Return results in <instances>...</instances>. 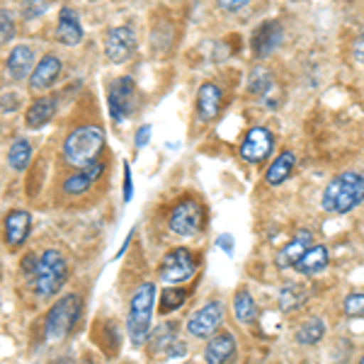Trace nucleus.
<instances>
[{
  "label": "nucleus",
  "mask_w": 364,
  "mask_h": 364,
  "mask_svg": "<svg viewBox=\"0 0 364 364\" xmlns=\"http://www.w3.org/2000/svg\"><path fill=\"white\" fill-rule=\"evenodd\" d=\"M364 202V175L362 173H340L323 190L321 207L328 214H348Z\"/></svg>",
  "instance_id": "nucleus-1"
},
{
  "label": "nucleus",
  "mask_w": 364,
  "mask_h": 364,
  "mask_svg": "<svg viewBox=\"0 0 364 364\" xmlns=\"http://www.w3.org/2000/svg\"><path fill=\"white\" fill-rule=\"evenodd\" d=\"M105 146V132L97 124H85L78 127L68 134V139L63 141V158L68 166L83 170L97 161V156L102 154Z\"/></svg>",
  "instance_id": "nucleus-2"
},
{
  "label": "nucleus",
  "mask_w": 364,
  "mask_h": 364,
  "mask_svg": "<svg viewBox=\"0 0 364 364\" xmlns=\"http://www.w3.org/2000/svg\"><path fill=\"white\" fill-rule=\"evenodd\" d=\"M154 304H156L154 282H141L136 287V291L132 294V301H129V321H127V333L134 348H141V345L149 340L151 318H154Z\"/></svg>",
  "instance_id": "nucleus-3"
},
{
  "label": "nucleus",
  "mask_w": 364,
  "mask_h": 364,
  "mask_svg": "<svg viewBox=\"0 0 364 364\" xmlns=\"http://www.w3.org/2000/svg\"><path fill=\"white\" fill-rule=\"evenodd\" d=\"M32 289L39 299H51L61 291L68 279V262L58 250H44L32 272Z\"/></svg>",
  "instance_id": "nucleus-4"
},
{
  "label": "nucleus",
  "mask_w": 364,
  "mask_h": 364,
  "mask_svg": "<svg viewBox=\"0 0 364 364\" xmlns=\"http://www.w3.org/2000/svg\"><path fill=\"white\" fill-rule=\"evenodd\" d=\"M80 299L75 294H68L51 306V311L46 314L44 323V333L46 340H63L70 331L75 328V323L80 318Z\"/></svg>",
  "instance_id": "nucleus-5"
},
{
  "label": "nucleus",
  "mask_w": 364,
  "mask_h": 364,
  "mask_svg": "<svg viewBox=\"0 0 364 364\" xmlns=\"http://www.w3.org/2000/svg\"><path fill=\"white\" fill-rule=\"evenodd\" d=\"M204 226V209L195 199H182L168 216V228L180 238H192Z\"/></svg>",
  "instance_id": "nucleus-6"
},
{
  "label": "nucleus",
  "mask_w": 364,
  "mask_h": 364,
  "mask_svg": "<svg viewBox=\"0 0 364 364\" xmlns=\"http://www.w3.org/2000/svg\"><path fill=\"white\" fill-rule=\"evenodd\" d=\"M158 272H161V279L166 282V284H170V287L185 284L187 279L195 277L197 260L187 248H175V250H170L166 255V260H163V265H161Z\"/></svg>",
  "instance_id": "nucleus-7"
},
{
  "label": "nucleus",
  "mask_w": 364,
  "mask_h": 364,
  "mask_svg": "<svg viewBox=\"0 0 364 364\" xmlns=\"http://www.w3.org/2000/svg\"><path fill=\"white\" fill-rule=\"evenodd\" d=\"M134 102H136V87L132 78H117L107 90V105L109 117L119 124L129 114L134 112Z\"/></svg>",
  "instance_id": "nucleus-8"
},
{
  "label": "nucleus",
  "mask_w": 364,
  "mask_h": 364,
  "mask_svg": "<svg viewBox=\"0 0 364 364\" xmlns=\"http://www.w3.org/2000/svg\"><path fill=\"white\" fill-rule=\"evenodd\" d=\"M274 149V136L267 127H252L245 134L243 144H240V158L245 163H262L267 161Z\"/></svg>",
  "instance_id": "nucleus-9"
},
{
  "label": "nucleus",
  "mask_w": 364,
  "mask_h": 364,
  "mask_svg": "<svg viewBox=\"0 0 364 364\" xmlns=\"http://www.w3.org/2000/svg\"><path fill=\"white\" fill-rule=\"evenodd\" d=\"M224 304L221 301H209L202 309L195 311L187 321V331L195 338H211L216 333V328L224 321Z\"/></svg>",
  "instance_id": "nucleus-10"
},
{
  "label": "nucleus",
  "mask_w": 364,
  "mask_h": 364,
  "mask_svg": "<svg viewBox=\"0 0 364 364\" xmlns=\"http://www.w3.org/2000/svg\"><path fill=\"white\" fill-rule=\"evenodd\" d=\"M136 51V34L132 27H112L105 39V54L112 63H124Z\"/></svg>",
  "instance_id": "nucleus-11"
},
{
  "label": "nucleus",
  "mask_w": 364,
  "mask_h": 364,
  "mask_svg": "<svg viewBox=\"0 0 364 364\" xmlns=\"http://www.w3.org/2000/svg\"><path fill=\"white\" fill-rule=\"evenodd\" d=\"M282 39H284V29H282L279 22L269 20L252 34V51H255V56H269L282 44Z\"/></svg>",
  "instance_id": "nucleus-12"
},
{
  "label": "nucleus",
  "mask_w": 364,
  "mask_h": 364,
  "mask_svg": "<svg viewBox=\"0 0 364 364\" xmlns=\"http://www.w3.org/2000/svg\"><path fill=\"white\" fill-rule=\"evenodd\" d=\"M236 357V340L231 333H216L209 338L207 350H204V362L207 364H228Z\"/></svg>",
  "instance_id": "nucleus-13"
},
{
  "label": "nucleus",
  "mask_w": 364,
  "mask_h": 364,
  "mask_svg": "<svg viewBox=\"0 0 364 364\" xmlns=\"http://www.w3.org/2000/svg\"><path fill=\"white\" fill-rule=\"evenodd\" d=\"M37 68V63H34V49L29 44H20L15 46L13 51H10L8 61H5V70L10 73V78L15 80H25L29 78V70Z\"/></svg>",
  "instance_id": "nucleus-14"
},
{
  "label": "nucleus",
  "mask_w": 364,
  "mask_h": 364,
  "mask_svg": "<svg viewBox=\"0 0 364 364\" xmlns=\"http://www.w3.org/2000/svg\"><path fill=\"white\" fill-rule=\"evenodd\" d=\"M61 68H63V63L58 56L54 54L44 56L42 61L37 63V68L32 70V75H29V87H32V90H46L49 85L56 83V78L61 75Z\"/></svg>",
  "instance_id": "nucleus-15"
},
{
  "label": "nucleus",
  "mask_w": 364,
  "mask_h": 364,
  "mask_svg": "<svg viewBox=\"0 0 364 364\" xmlns=\"http://www.w3.org/2000/svg\"><path fill=\"white\" fill-rule=\"evenodd\" d=\"M56 39L66 46H75L83 39V27H80V20L73 8H61V13H58Z\"/></svg>",
  "instance_id": "nucleus-16"
},
{
  "label": "nucleus",
  "mask_w": 364,
  "mask_h": 364,
  "mask_svg": "<svg viewBox=\"0 0 364 364\" xmlns=\"http://www.w3.org/2000/svg\"><path fill=\"white\" fill-rule=\"evenodd\" d=\"M29 228H32V216H29L27 211L15 209L5 216V238H8V243L13 245V248L25 243L29 236Z\"/></svg>",
  "instance_id": "nucleus-17"
},
{
  "label": "nucleus",
  "mask_w": 364,
  "mask_h": 364,
  "mask_svg": "<svg viewBox=\"0 0 364 364\" xmlns=\"http://www.w3.org/2000/svg\"><path fill=\"white\" fill-rule=\"evenodd\" d=\"M309 248H314V233L304 228V231H299L296 236L287 243V248L277 255V265L279 267H294Z\"/></svg>",
  "instance_id": "nucleus-18"
},
{
  "label": "nucleus",
  "mask_w": 364,
  "mask_h": 364,
  "mask_svg": "<svg viewBox=\"0 0 364 364\" xmlns=\"http://www.w3.org/2000/svg\"><path fill=\"white\" fill-rule=\"evenodd\" d=\"M221 109V90L214 83H204L197 92V117L202 122H211Z\"/></svg>",
  "instance_id": "nucleus-19"
},
{
  "label": "nucleus",
  "mask_w": 364,
  "mask_h": 364,
  "mask_svg": "<svg viewBox=\"0 0 364 364\" xmlns=\"http://www.w3.org/2000/svg\"><path fill=\"white\" fill-rule=\"evenodd\" d=\"M102 161H95L92 166H87L83 168L80 173H75V175H70V178L63 182V192L66 195H83V192L90 190V185L95 182L100 175H102Z\"/></svg>",
  "instance_id": "nucleus-20"
},
{
  "label": "nucleus",
  "mask_w": 364,
  "mask_h": 364,
  "mask_svg": "<svg viewBox=\"0 0 364 364\" xmlns=\"http://www.w3.org/2000/svg\"><path fill=\"white\" fill-rule=\"evenodd\" d=\"M56 112V97H37L29 105L27 114H25V127L27 129H42L44 124H49L51 117Z\"/></svg>",
  "instance_id": "nucleus-21"
},
{
  "label": "nucleus",
  "mask_w": 364,
  "mask_h": 364,
  "mask_svg": "<svg viewBox=\"0 0 364 364\" xmlns=\"http://www.w3.org/2000/svg\"><path fill=\"white\" fill-rule=\"evenodd\" d=\"M328 262H331V255H328L326 245H314V248H309L306 252H304L301 260L294 265V269L301 274H306V277H311V274L323 272V269L328 267Z\"/></svg>",
  "instance_id": "nucleus-22"
},
{
  "label": "nucleus",
  "mask_w": 364,
  "mask_h": 364,
  "mask_svg": "<svg viewBox=\"0 0 364 364\" xmlns=\"http://www.w3.org/2000/svg\"><path fill=\"white\" fill-rule=\"evenodd\" d=\"M294 166H296V156L291 154V151H282V154L274 158L272 163H269L265 182H267V185H272V187L282 185V182L289 180V175H291V170H294Z\"/></svg>",
  "instance_id": "nucleus-23"
},
{
  "label": "nucleus",
  "mask_w": 364,
  "mask_h": 364,
  "mask_svg": "<svg viewBox=\"0 0 364 364\" xmlns=\"http://www.w3.org/2000/svg\"><path fill=\"white\" fill-rule=\"evenodd\" d=\"M233 314H236V321L240 326H250L257 316V309H255V301H252L250 291H238L236 299H233Z\"/></svg>",
  "instance_id": "nucleus-24"
},
{
  "label": "nucleus",
  "mask_w": 364,
  "mask_h": 364,
  "mask_svg": "<svg viewBox=\"0 0 364 364\" xmlns=\"http://www.w3.org/2000/svg\"><path fill=\"white\" fill-rule=\"evenodd\" d=\"M323 336H326V323H323V318H318V316H314V318H309L296 331V343L299 345H316V343H321Z\"/></svg>",
  "instance_id": "nucleus-25"
},
{
  "label": "nucleus",
  "mask_w": 364,
  "mask_h": 364,
  "mask_svg": "<svg viewBox=\"0 0 364 364\" xmlns=\"http://www.w3.org/2000/svg\"><path fill=\"white\" fill-rule=\"evenodd\" d=\"M29 161H32V144L25 139H17L13 146H10V151H8V163H10V168L13 170H25L29 166Z\"/></svg>",
  "instance_id": "nucleus-26"
},
{
  "label": "nucleus",
  "mask_w": 364,
  "mask_h": 364,
  "mask_svg": "<svg viewBox=\"0 0 364 364\" xmlns=\"http://www.w3.org/2000/svg\"><path fill=\"white\" fill-rule=\"evenodd\" d=\"M185 289H180V287H166L161 294V304H158V311H161L163 316L173 314L175 309H180L182 304H185Z\"/></svg>",
  "instance_id": "nucleus-27"
},
{
  "label": "nucleus",
  "mask_w": 364,
  "mask_h": 364,
  "mask_svg": "<svg viewBox=\"0 0 364 364\" xmlns=\"http://www.w3.org/2000/svg\"><path fill=\"white\" fill-rule=\"evenodd\" d=\"M304 301H306V294H304V289L296 284H289L279 291V309L282 311H294L301 306Z\"/></svg>",
  "instance_id": "nucleus-28"
},
{
  "label": "nucleus",
  "mask_w": 364,
  "mask_h": 364,
  "mask_svg": "<svg viewBox=\"0 0 364 364\" xmlns=\"http://www.w3.org/2000/svg\"><path fill=\"white\" fill-rule=\"evenodd\" d=\"M272 75H269V70L265 68H255L250 73V80H248V90L255 92V95H265V92L272 90Z\"/></svg>",
  "instance_id": "nucleus-29"
},
{
  "label": "nucleus",
  "mask_w": 364,
  "mask_h": 364,
  "mask_svg": "<svg viewBox=\"0 0 364 364\" xmlns=\"http://www.w3.org/2000/svg\"><path fill=\"white\" fill-rule=\"evenodd\" d=\"M173 343H175V326L173 323H163V326H158L156 333H154V348L156 350H168Z\"/></svg>",
  "instance_id": "nucleus-30"
},
{
  "label": "nucleus",
  "mask_w": 364,
  "mask_h": 364,
  "mask_svg": "<svg viewBox=\"0 0 364 364\" xmlns=\"http://www.w3.org/2000/svg\"><path fill=\"white\" fill-rule=\"evenodd\" d=\"M343 309L352 318H364V294H350L345 299Z\"/></svg>",
  "instance_id": "nucleus-31"
},
{
  "label": "nucleus",
  "mask_w": 364,
  "mask_h": 364,
  "mask_svg": "<svg viewBox=\"0 0 364 364\" xmlns=\"http://www.w3.org/2000/svg\"><path fill=\"white\" fill-rule=\"evenodd\" d=\"M15 37V25H13V17H10L8 10H3L0 13V42L5 46L10 44V39Z\"/></svg>",
  "instance_id": "nucleus-32"
},
{
  "label": "nucleus",
  "mask_w": 364,
  "mask_h": 364,
  "mask_svg": "<svg viewBox=\"0 0 364 364\" xmlns=\"http://www.w3.org/2000/svg\"><path fill=\"white\" fill-rule=\"evenodd\" d=\"M37 5H44L42 0H25V8H22V15L27 17V20H32V17L42 15L44 8H37Z\"/></svg>",
  "instance_id": "nucleus-33"
},
{
  "label": "nucleus",
  "mask_w": 364,
  "mask_h": 364,
  "mask_svg": "<svg viewBox=\"0 0 364 364\" xmlns=\"http://www.w3.org/2000/svg\"><path fill=\"white\" fill-rule=\"evenodd\" d=\"M248 3L250 0H219V8L226 10V13H238V10H243Z\"/></svg>",
  "instance_id": "nucleus-34"
},
{
  "label": "nucleus",
  "mask_w": 364,
  "mask_h": 364,
  "mask_svg": "<svg viewBox=\"0 0 364 364\" xmlns=\"http://www.w3.org/2000/svg\"><path fill=\"white\" fill-rule=\"evenodd\" d=\"M134 197V185H132V166L124 163V202H132Z\"/></svg>",
  "instance_id": "nucleus-35"
},
{
  "label": "nucleus",
  "mask_w": 364,
  "mask_h": 364,
  "mask_svg": "<svg viewBox=\"0 0 364 364\" xmlns=\"http://www.w3.org/2000/svg\"><path fill=\"white\" fill-rule=\"evenodd\" d=\"M216 245H219L226 255H233V236H231V233H221L219 240H216Z\"/></svg>",
  "instance_id": "nucleus-36"
},
{
  "label": "nucleus",
  "mask_w": 364,
  "mask_h": 364,
  "mask_svg": "<svg viewBox=\"0 0 364 364\" xmlns=\"http://www.w3.org/2000/svg\"><path fill=\"white\" fill-rule=\"evenodd\" d=\"M149 139H151V127L146 124V127H141L139 132H136V139H134V144H136V149H144V146L149 144Z\"/></svg>",
  "instance_id": "nucleus-37"
},
{
  "label": "nucleus",
  "mask_w": 364,
  "mask_h": 364,
  "mask_svg": "<svg viewBox=\"0 0 364 364\" xmlns=\"http://www.w3.org/2000/svg\"><path fill=\"white\" fill-rule=\"evenodd\" d=\"M166 355L168 357H182V355H187V348L182 343H178V340H175V343L166 350Z\"/></svg>",
  "instance_id": "nucleus-38"
},
{
  "label": "nucleus",
  "mask_w": 364,
  "mask_h": 364,
  "mask_svg": "<svg viewBox=\"0 0 364 364\" xmlns=\"http://www.w3.org/2000/svg\"><path fill=\"white\" fill-rule=\"evenodd\" d=\"M17 97L15 95H8V92H3V112L8 114V112H15V107H17Z\"/></svg>",
  "instance_id": "nucleus-39"
},
{
  "label": "nucleus",
  "mask_w": 364,
  "mask_h": 364,
  "mask_svg": "<svg viewBox=\"0 0 364 364\" xmlns=\"http://www.w3.org/2000/svg\"><path fill=\"white\" fill-rule=\"evenodd\" d=\"M360 364H364V355H362V360H360Z\"/></svg>",
  "instance_id": "nucleus-40"
}]
</instances>
